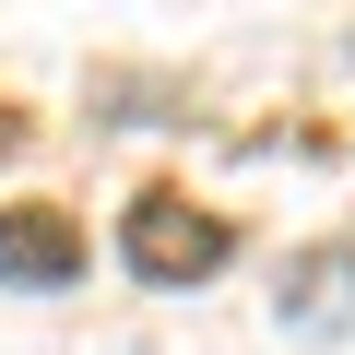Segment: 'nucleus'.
I'll use <instances>...</instances> for the list:
<instances>
[{"mask_svg":"<svg viewBox=\"0 0 355 355\" xmlns=\"http://www.w3.org/2000/svg\"><path fill=\"white\" fill-rule=\"evenodd\" d=\"M225 214H202L190 190H142L130 214H119V261L142 272V284H202V272H225Z\"/></svg>","mask_w":355,"mask_h":355,"instance_id":"1","label":"nucleus"},{"mask_svg":"<svg viewBox=\"0 0 355 355\" xmlns=\"http://www.w3.org/2000/svg\"><path fill=\"white\" fill-rule=\"evenodd\" d=\"M83 272V225L60 202H0V284H24V296H60Z\"/></svg>","mask_w":355,"mask_h":355,"instance_id":"2","label":"nucleus"},{"mask_svg":"<svg viewBox=\"0 0 355 355\" xmlns=\"http://www.w3.org/2000/svg\"><path fill=\"white\" fill-rule=\"evenodd\" d=\"M24 154V107H0V166H12Z\"/></svg>","mask_w":355,"mask_h":355,"instance_id":"3","label":"nucleus"}]
</instances>
